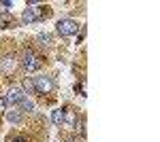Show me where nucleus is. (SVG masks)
I'll return each instance as SVG.
<instances>
[{"instance_id":"1","label":"nucleus","mask_w":160,"mask_h":142,"mask_svg":"<svg viewBox=\"0 0 160 142\" xmlns=\"http://www.w3.org/2000/svg\"><path fill=\"white\" fill-rule=\"evenodd\" d=\"M43 17H47V11H45V7H41L37 2L28 4L24 9V13H22V21H24V24H37Z\"/></svg>"},{"instance_id":"2","label":"nucleus","mask_w":160,"mask_h":142,"mask_svg":"<svg viewBox=\"0 0 160 142\" xmlns=\"http://www.w3.org/2000/svg\"><path fill=\"white\" fill-rule=\"evenodd\" d=\"M56 32H58L62 38L75 36L77 32H79V21H77V19H71V17H66V19H60V21L56 24Z\"/></svg>"},{"instance_id":"3","label":"nucleus","mask_w":160,"mask_h":142,"mask_svg":"<svg viewBox=\"0 0 160 142\" xmlns=\"http://www.w3.org/2000/svg\"><path fill=\"white\" fill-rule=\"evenodd\" d=\"M30 81H32V87H34L37 94L45 95V94H51V91H53V81H51V76L38 74V76H32Z\"/></svg>"},{"instance_id":"4","label":"nucleus","mask_w":160,"mask_h":142,"mask_svg":"<svg viewBox=\"0 0 160 142\" xmlns=\"http://www.w3.org/2000/svg\"><path fill=\"white\" fill-rule=\"evenodd\" d=\"M24 68L28 72H37V70H41V59L32 53V51H26L24 53Z\"/></svg>"},{"instance_id":"5","label":"nucleus","mask_w":160,"mask_h":142,"mask_svg":"<svg viewBox=\"0 0 160 142\" xmlns=\"http://www.w3.org/2000/svg\"><path fill=\"white\" fill-rule=\"evenodd\" d=\"M24 98H26L24 89H19V87H11V89L7 91V100H4V102H9V104H19Z\"/></svg>"},{"instance_id":"6","label":"nucleus","mask_w":160,"mask_h":142,"mask_svg":"<svg viewBox=\"0 0 160 142\" xmlns=\"http://www.w3.org/2000/svg\"><path fill=\"white\" fill-rule=\"evenodd\" d=\"M15 66H17V62H15L13 55H4L0 59V72H4V74H11L15 70Z\"/></svg>"},{"instance_id":"7","label":"nucleus","mask_w":160,"mask_h":142,"mask_svg":"<svg viewBox=\"0 0 160 142\" xmlns=\"http://www.w3.org/2000/svg\"><path fill=\"white\" fill-rule=\"evenodd\" d=\"M7 121L13 123V125H19L24 121V112L19 108H11V110H7Z\"/></svg>"},{"instance_id":"8","label":"nucleus","mask_w":160,"mask_h":142,"mask_svg":"<svg viewBox=\"0 0 160 142\" xmlns=\"http://www.w3.org/2000/svg\"><path fill=\"white\" fill-rule=\"evenodd\" d=\"M51 121H53V125H64V108L51 110Z\"/></svg>"},{"instance_id":"9","label":"nucleus","mask_w":160,"mask_h":142,"mask_svg":"<svg viewBox=\"0 0 160 142\" xmlns=\"http://www.w3.org/2000/svg\"><path fill=\"white\" fill-rule=\"evenodd\" d=\"M64 123H66V125H71V127L77 125V117H75L73 110H68V108H64Z\"/></svg>"},{"instance_id":"10","label":"nucleus","mask_w":160,"mask_h":142,"mask_svg":"<svg viewBox=\"0 0 160 142\" xmlns=\"http://www.w3.org/2000/svg\"><path fill=\"white\" fill-rule=\"evenodd\" d=\"M37 40L43 45V47H49V45H51V34H49V32H41V34L37 36Z\"/></svg>"},{"instance_id":"11","label":"nucleus","mask_w":160,"mask_h":142,"mask_svg":"<svg viewBox=\"0 0 160 142\" xmlns=\"http://www.w3.org/2000/svg\"><path fill=\"white\" fill-rule=\"evenodd\" d=\"M19 110H22V112H26V110H28V112H30V110H34V102H32V100H28V98H24V100L19 102Z\"/></svg>"},{"instance_id":"12","label":"nucleus","mask_w":160,"mask_h":142,"mask_svg":"<svg viewBox=\"0 0 160 142\" xmlns=\"http://www.w3.org/2000/svg\"><path fill=\"white\" fill-rule=\"evenodd\" d=\"M11 9H13L11 0H2V2H0V13H9Z\"/></svg>"},{"instance_id":"13","label":"nucleus","mask_w":160,"mask_h":142,"mask_svg":"<svg viewBox=\"0 0 160 142\" xmlns=\"http://www.w3.org/2000/svg\"><path fill=\"white\" fill-rule=\"evenodd\" d=\"M7 142H26V138H24V136H9Z\"/></svg>"},{"instance_id":"14","label":"nucleus","mask_w":160,"mask_h":142,"mask_svg":"<svg viewBox=\"0 0 160 142\" xmlns=\"http://www.w3.org/2000/svg\"><path fill=\"white\" fill-rule=\"evenodd\" d=\"M24 91H34V87H32V81H30V79H26V81H24Z\"/></svg>"},{"instance_id":"15","label":"nucleus","mask_w":160,"mask_h":142,"mask_svg":"<svg viewBox=\"0 0 160 142\" xmlns=\"http://www.w3.org/2000/svg\"><path fill=\"white\" fill-rule=\"evenodd\" d=\"M0 110H7V102H4L2 98H0Z\"/></svg>"}]
</instances>
